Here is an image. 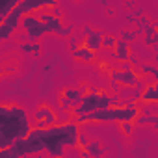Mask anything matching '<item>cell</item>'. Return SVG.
<instances>
[{
    "mask_svg": "<svg viewBox=\"0 0 158 158\" xmlns=\"http://www.w3.org/2000/svg\"><path fill=\"white\" fill-rule=\"evenodd\" d=\"M34 130L28 112L15 102L0 104V149H6L19 139L28 138Z\"/></svg>",
    "mask_w": 158,
    "mask_h": 158,
    "instance_id": "cell-1",
    "label": "cell"
},
{
    "mask_svg": "<svg viewBox=\"0 0 158 158\" xmlns=\"http://www.w3.org/2000/svg\"><path fill=\"white\" fill-rule=\"evenodd\" d=\"M80 127L74 121H63L48 128H39V136L45 145L47 158H63L67 147L78 149V136H80Z\"/></svg>",
    "mask_w": 158,
    "mask_h": 158,
    "instance_id": "cell-2",
    "label": "cell"
},
{
    "mask_svg": "<svg viewBox=\"0 0 158 158\" xmlns=\"http://www.w3.org/2000/svg\"><path fill=\"white\" fill-rule=\"evenodd\" d=\"M110 101H112V95H108L106 91L104 93H88V95H84L82 102L71 112V115L74 119V117H80V115H88V114H95V112L112 108Z\"/></svg>",
    "mask_w": 158,
    "mask_h": 158,
    "instance_id": "cell-3",
    "label": "cell"
},
{
    "mask_svg": "<svg viewBox=\"0 0 158 158\" xmlns=\"http://www.w3.org/2000/svg\"><path fill=\"white\" fill-rule=\"evenodd\" d=\"M21 26H23V30H24L28 41H32V43H37V39H41L45 34H50L48 26H47L45 23L39 21L37 13L23 17V24H21Z\"/></svg>",
    "mask_w": 158,
    "mask_h": 158,
    "instance_id": "cell-4",
    "label": "cell"
},
{
    "mask_svg": "<svg viewBox=\"0 0 158 158\" xmlns=\"http://www.w3.org/2000/svg\"><path fill=\"white\" fill-rule=\"evenodd\" d=\"M34 128H48L58 125V115L48 104H39L37 110L34 112Z\"/></svg>",
    "mask_w": 158,
    "mask_h": 158,
    "instance_id": "cell-5",
    "label": "cell"
},
{
    "mask_svg": "<svg viewBox=\"0 0 158 158\" xmlns=\"http://www.w3.org/2000/svg\"><path fill=\"white\" fill-rule=\"evenodd\" d=\"M23 17H24V15L19 11V6H17V10H13V11L8 15L6 21L0 23V41H2V43L10 41V37L15 34V30L23 24Z\"/></svg>",
    "mask_w": 158,
    "mask_h": 158,
    "instance_id": "cell-6",
    "label": "cell"
},
{
    "mask_svg": "<svg viewBox=\"0 0 158 158\" xmlns=\"http://www.w3.org/2000/svg\"><path fill=\"white\" fill-rule=\"evenodd\" d=\"M110 80L119 82L123 88H136L141 80V73L136 69L132 71H119V69H110Z\"/></svg>",
    "mask_w": 158,
    "mask_h": 158,
    "instance_id": "cell-7",
    "label": "cell"
},
{
    "mask_svg": "<svg viewBox=\"0 0 158 158\" xmlns=\"http://www.w3.org/2000/svg\"><path fill=\"white\" fill-rule=\"evenodd\" d=\"M37 17H39V21H41V23H45V24L48 26L50 34L63 35V30H65V26H63V23H61V19H60V17L52 15L48 10H41V11H37Z\"/></svg>",
    "mask_w": 158,
    "mask_h": 158,
    "instance_id": "cell-8",
    "label": "cell"
},
{
    "mask_svg": "<svg viewBox=\"0 0 158 158\" xmlns=\"http://www.w3.org/2000/svg\"><path fill=\"white\" fill-rule=\"evenodd\" d=\"M41 10H47V0H21L19 2V11L26 15H34Z\"/></svg>",
    "mask_w": 158,
    "mask_h": 158,
    "instance_id": "cell-9",
    "label": "cell"
},
{
    "mask_svg": "<svg viewBox=\"0 0 158 158\" xmlns=\"http://www.w3.org/2000/svg\"><path fill=\"white\" fill-rule=\"evenodd\" d=\"M104 32H101V30H93V34L89 35V37H86L84 39V45L89 48V50H93V52H99L101 48H102V41H104Z\"/></svg>",
    "mask_w": 158,
    "mask_h": 158,
    "instance_id": "cell-10",
    "label": "cell"
},
{
    "mask_svg": "<svg viewBox=\"0 0 158 158\" xmlns=\"http://www.w3.org/2000/svg\"><path fill=\"white\" fill-rule=\"evenodd\" d=\"M141 102L143 104H158V82L145 86V89L141 93Z\"/></svg>",
    "mask_w": 158,
    "mask_h": 158,
    "instance_id": "cell-11",
    "label": "cell"
},
{
    "mask_svg": "<svg viewBox=\"0 0 158 158\" xmlns=\"http://www.w3.org/2000/svg\"><path fill=\"white\" fill-rule=\"evenodd\" d=\"M60 97H65V99H69L73 104H74V108L82 102V99H84V91L80 89V88H63L61 89V93H60Z\"/></svg>",
    "mask_w": 158,
    "mask_h": 158,
    "instance_id": "cell-12",
    "label": "cell"
},
{
    "mask_svg": "<svg viewBox=\"0 0 158 158\" xmlns=\"http://www.w3.org/2000/svg\"><path fill=\"white\" fill-rule=\"evenodd\" d=\"M130 54H132V50H130V43L119 39V41H117V47L114 48V58L119 60V63H121V61H128Z\"/></svg>",
    "mask_w": 158,
    "mask_h": 158,
    "instance_id": "cell-13",
    "label": "cell"
},
{
    "mask_svg": "<svg viewBox=\"0 0 158 158\" xmlns=\"http://www.w3.org/2000/svg\"><path fill=\"white\" fill-rule=\"evenodd\" d=\"M73 56H74V60H80V61H86V63H91V61L97 60V52L89 50L84 43L80 45V48H78V50L73 52Z\"/></svg>",
    "mask_w": 158,
    "mask_h": 158,
    "instance_id": "cell-14",
    "label": "cell"
},
{
    "mask_svg": "<svg viewBox=\"0 0 158 158\" xmlns=\"http://www.w3.org/2000/svg\"><path fill=\"white\" fill-rule=\"evenodd\" d=\"M86 151L89 152V156L91 158H102L104 156V152H106V149L101 145V141H97V139H93V141H89L88 143V147H86Z\"/></svg>",
    "mask_w": 158,
    "mask_h": 158,
    "instance_id": "cell-15",
    "label": "cell"
},
{
    "mask_svg": "<svg viewBox=\"0 0 158 158\" xmlns=\"http://www.w3.org/2000/svg\"><path fill=\"white\" fill-rule=\"evenodd\" d=\"M19 2H21V0H8V2H6L2 8H0V23L6 21V19H8V15H10L13 10H17Z\"/></svg>",
    "mask_w": 158,
    "mask_h": 158,
    "instance_id": "cell-16",
    "label": "cell"
},
{
    "mask_svg": "<svg viewBox=\"0 0 158 158\" xmlns=\"http://www.w3.org/2000/svg\"><path fill=\"white\" fill-rule=\"evenodd\" d=\"M117 41H119V39H117L115 35H110V34H106V35H104V41H102V47H104V48H110V50H114V48L117 47Z\"/></svg>",
    "mask_w": 158,
    "mask_h": 158,
    "instance_id": "cell-17",
    "label": "cell"
},
{
    "mask_svg": "<svg viewBox=\"0 0 158 158\" xmlns=\"http://www.w3.org/2000/svg\"><path fill=\"white\" fill-rule=\"evenodd\" d=\"M136 37H138L136 30H121V37H119V39H123V41L130 43V41H134Z\"/></svg>",
    "mask_w": 158,
    "mask_h": 158,
    "instance_id": "cell-18",
    "label": "cell"
},
{
    "mask_svg": "<svg viewBox=\"0 0 158 158\" xmlns=\"http://www.w3.org/2000/svg\"><path fill=\"white\" fill-rule=\"evenodd\" d=\"M154 123V115L151 114V115H145V114H141L136 121H134V125H152Z\"/></svg>",
    "mask_w": 158,
    "mask_h": 158,
    "instance_id": "cell-19",
    "label": "cell"
},
{
    "mask_svg": "<svg viewBox=\"0 0 158 158\" xmlns=\"http://www.w3.org/2000/svg\"><path fill=\"white\" fill-rule=\"evenodd\" d=\"M134 123L132 121H125V123H119V128H121V132L125 134V136H130L132 132H134Z\"/></svg>",
    "mask_w": 158,
    "mask_h": 158,
    "instance_id": "cell-20",
    "label": "cell"
},
{
    "mask_svg": "<svg viewBox=\"0 0 158 158\" xmlns=\"http://www.w3.org/2000/svg\"><path fill=\"white\" fill-rule=\"evenodd\" d=\"M19 50H21L23 54H34V43H32V41H23V43L19 45Z\"/></svg>",
    "mask_w": 158,
    "mask_h": 158,
    "instance_id": "cell-21",
    "label": "cell"
},
{
    "mask_svg": "<svg viewBox=\"0 0 158 158\" xmlns=\"http://www.w3.org/2000/svg\"><path fill=\"white\" fill-rule=\"evenodd\" d=\"M60 104H61V110H65V112H73L74 110V104L69 99H65V97H60Z\"/></svg>",
    "mask_w": 158,
    "mask_h": 158,
    "instance_id": "cell-22",
    "label": "cell"
},
{
    "mask_svg": "<svg viewBox=\"0 0 158 158\" xmlns=\"http://www.w3.org/2000/svg\"><path fill=\"white\" fill-rule=\"evenodd\" d=\"M88 138H86V134L84 132H80V136H78V149H86L88 147Z\"/></svg>",
    "mask_w": 158,
    "mask_h": 158,
    "instance_id": "cell-23",
    "label": "cell"
},
{
    "mask_svg": "<svg viewBox=\"0 0 158 158\" xmlns=\"http://www.w3.org/2000/svg\"><path fill=\"white\" fill-rule=\"evenodd\" d=\"M136 24H138V28H139V30H145V28H147V26H149L151 23H149V19H147V17L143 15V17H139V19L136 21Z\"/></svg>",
    "mask_w": 158,
    "mask_h": 158,
    "instance_id": "cell-24",
    "label": "cell"
},
{
    "mask_svg": "<svg viewBox=\"0 0 158 158\" xmlns=\"http://www.w3.org/2000/svg\"><path fill=\"white\" fill-rule=\"evenodd\" d=\"M154 32H156V28H154V24H149V26H147V28L143 30V37H149V39H151V37L154 35Z\"/></svg>",
    "mask_w": 158,
    "mask_h": 158,
    "instance_id": "cell-25",
    "label": "cell"
},
{
    "mask_svg": "<svg viewBox=\"0 0 158 158\" xmlns=\"http://www.w3.org/2000/svg\"><path fill=\"white\" fill-rule=\"evenodd\" d=\"M110 89H112L114 93H121V89H123V86H121L119 82H115V80H110Z\"/></svg>",
    "mask_w": 158,
    "mask_h": 158,
    "instance_id": "cell-26",
    "label": "cell"
},
{
    "mask_svg": "<svg viewBox=\"0 0 158 158\" xmlns=\"http://www.w3.org/2000/svg\"><path fill=\"white\" fill-rule=\"evenodd\" d=\"M128 61H130V65L136 69V67L139 65V58H138V54H136V52H132V54H130V58H128Z\"/></svg>",
    "mask_w": 158,
    "mask_h": 158,
    "instance_id": "cell-27",
    "label": "cell"
},
{
    "mask_svg": "<svg viewBox=\"0 0 158 158\" xmlns=\"http://www.w3.org/2000/svg\"><path fill=\"white\" fill-rule=\"evenodd\" d=\"M123 6H125V8H127V10H132V11H134V10H138V8H139V6H138V2H136V0H134V2H132V0H127V2H125V4H123Z\"/></svg>",
    "mask_w": 158,
    "mask_h": 158,
    "instance_id": "cell-28",
    "label": "cell"
},
{
    "mask_svg": "<svg viewBox=\"0 0 158 158\" xmlns=\"http://www.w3.org/2000/svg\"><path fill=\"white\" fill-rule=\"evenodd\" d=\"M91 34H93V28H91V26H89V24H86V26H84V28H82V37H84V39H86V37H89V35H91Z\"/></svg>",
    "mask_w": 158,
    "mask_h": 158,
    "instance_id": "cell-29",
    "label": "cell"
},
{
    "mask_svg": "<svg viewBox=\"0 0 158 158\" xmlns=\"http://www.w3.org/2000/svg\"><path fill=\"white\" fill-rule=\"evenodd\" d=\"M73 30H74V26H73V24H67L65 30H63V35H61V37H71V35H73Z\"/></svg>",
    "mask_w": 158,
    "mask_h": 158,
    "instance_id": "cell-30",
    "label": "cell"
},
{
    "mask_svg": "<svg viewBox=\"0 0 158 158\" xmlns=\"http://www.w3.org/2000/svg\"><path fill=\"white\" fill-rule=\"evenodd\" d=\"M134 67L130 65V61H121L119 63V71H132Z\"/></svg>",
    "mask_w": 158,
    "mask_h": 158,
    "instance_id": "cell-31",
    "label": "cell"
},
{
    "mask_svg": "<svg viewBox=\"0 0 158 158\" xmlns=\"http://www.w3.org/2000/svg\"><path fill=\"white\" fill-rule=\"evenodd\" d=\"M41 52V43H34V56H39Z\"/></svg>",
    "mask_w": 158,
    "mask_h": 158,
    "instance_id": "cell-32",
    "label": "cell"
},
{
    "mask_svg": "<svg viewBox=\"0 0 158 158\" xmlns=\"http://www.w3.org/2000/svg\"><path fill=\"white\" fill-rule=\"evenodd\" d=\"M50 13H52V15H56V17H60V19H61V10H58V8H54V10H50Z\"/></svg>",
    "mask_w": 158,
    "mask_h": 158,
    "instance_id": "cell-33",
    "label": "cell"
},
{
    "mask_svg": "<svg viewBox=\"0 0 158 158\" xmlns=\"http://www.w3.org/2000/svg\"><path fill=\"white\" fill-rule=\"evenodd\" d=\"M80 156H82V158H91V156H89V152H88L86 149H80Z\"/></svg>",
    "mask_w": 158,
    "mask_h": 158,
    "instance_id": "cell-34",
    "label": "cell"
},
{
    "mask_svg": "<svg viewBox=\"0 0 158 158\" xmlns=\"http://www.w3.org/2000/svg\"><path fill=\"white\" fill-rule=\"evenodd\" d=\"M151 41H152V45H158V30L154 32V35L151 37Z\"/></svg>",
    "mask_w": 158,
    "mask_h": 158,
    "instance_id": "cell-35",
    "label": "cell"
},
{
    "mask_svg": "<svg viewBox=\"0 0 158 158\" xmlns=\"http://www.w3.org/2000/svg\"><path fill=\"white\" fill-rule=\"evenodd\" d=\"M99 67H101V69H108V63H106V61H99Z\"/></svg>",
    "mask_w": 158,
    "mask_h": 158,
    "instance_id": "cell-36",
    "label": "cell"
},
{
    "mask_svg": "<svg viewBox=\"0 0 158 158\" xmlns=\"http://www.w3.org/2000/svg\"><path fill=\"white\" fill-rule=\"evenodd\" d=\"M152 127L158 130V115H154V123H152Z\"/></svg>",
    "mask_w": 158,
    "mask_h": 158,
    "instance_id": "cell-37",
    "label": "cell"
},
{
    "mask_svg": "<svg viewBox=\"0 0 158 158\" xmlns=\"http://www.w3.org/2000/svg\"><path fill=\"white\" fill-rule=\"evenodd\" d=\"M108 15H110V17H114V15H115V11H114L112 8H108Z\"/></svg>",
    "mask_w": 158,
    "mask_h": 158,
    "instance_id": "cell-38",
    "label": "cell"
}]
</instances>
